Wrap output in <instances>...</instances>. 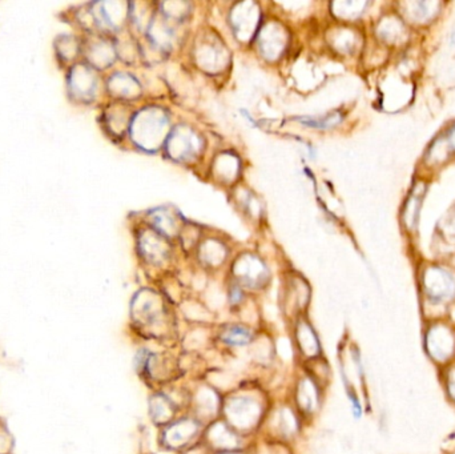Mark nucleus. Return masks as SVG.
Returning a JSON list of instances; mask_svg holds the SVG:
<instances>
[{
	"mask_svg": "<svg viewBox=\"0 0 455 454\" xmlns=\"http://www.w3.org/2000/svg\"><path fill=\"white\" fill-rule=\"evenodd\" d=\"M423 288L433 301H446L455 296V281L439 266H430L423 275Z\"/></svg>",
	"mask_w": 455,
	"mask_h": 454,
	"instance_id": "f257e3e1",
	"label": "nucleus"
},
{
	"mask_svg": "<svg viewBox=\"0 0 455 454\" xmlns=\"http://www.w3.org/2000/svg\"><path fill=\"white\" fill-rule=\"evenodd\" d=\"M426 348L431 358L449 361L455 354V334L446 325H436L426 334Z\"/></svg>",
	"mask_w": 455,
	"mask_h": 454,
	"instance_id": "f03ea898",
	"label": "nucleus"
},
{
	"mask_svg": "<svg viewBox=\"0 0 455 454\" xmlns=\"http://www.w3.org/2000/svg\"><path fill=\"white\" fill-rule=\"evenodd\" d=\"M95 87V78L88 67L79 64L69 73V88L78 98H87Z\"/></svg>",
	"mask_w": 455,
	"mask_h": 454,
	"instance_id": "7ed1b4c3",
	"label": "nucleus"
},
{
	"mask_svg": "<svg viewBox=\"0 0 455 454\" xmlns=\"http://www.w3.org/2000/svg\"><path fill=\"white\" fill-rule=\"evenodd\" d=\"M425 194V185L423 184H417L407 199L404 204V224L410 229H414L418 221L420 210H421L422 199Z\"/></svg>",
	"mask_w": 455,
	"mask_h": 454,
	"instance_id": "20e7f679",
	"label": "nucleus"
},
{
	"mask_svg": "<svg viewBox=\"0 0 455 454\" xmlns=\"http://www.w3.org/2000/svg\"><path fill=\"white\" fill-rule=\"evenodd\" d=\"M222 338L231 345H245L251 341V332L241 327H232L224 333Z\"/></svg>",
	"mask_w": 455,
	"mask_h": 454,
	"instance_id": "39448f33",
	"label": "nucleus"
},
{
	"mask_svg": "<svg viewBox=\"0 0 455 454\" xmlns=\"http://www.w3.org/2000/svg\"><path fill=\"white\" fill-rule=\"evenodd\" d=\"M449 149H452L449 147V143L446 139H438L434 144L433 147L429 149V158L433 161H437V160H442V158H447V152Z\"/></svg>",
	"mask_w": 455,
	"mask_h": 454,
	"instance_id": "423d86ee",
	"label": "nucleus"
},
{
	"mask_svg": "<svg viewBox=\"0 0 455 454\" xmlns=\"http://www.w3.org/2000/svg\"><path fill=\"white\" fill-rule=\"evenodd\" d=\"M416 11H413L416 18H420L421 20H426V19L431 18L437 11V4L434 3H414L411 4Z\"/></svg>",
	"mask_w": 455,
	"mask_h": 454,
	"instance_id": "0eeeda50",
	"label": "nucleus"
},
{
	"mask_svg": "<svg viewBox=\"0 0 455 454\" xmlns=\"http://www.w3.org/2000/svg\"><path fill=\"white\" fill-rule=\"evenodd\" d=\"M447 390L453 397V400H455V369H453L447 376Z\"/></svg>",
	"mask_w": 455,
	"mask_h": 454,
	"instance_id": "6e6552de",
	"label": "nucleus"
},
{
	"mask_svg": "<svg viewBox=\"0 0 455 454\" xmlns=\"http://www.w3.org/2000/svg\"><path fill=\"white\" fill-rule=\"evenodd\" d=\"M446 140H447V143H449V147L455 151V124L452 128H450V129H449L447 136H446Z\"/></svg>",
	"mask_w": 455,
	"mask_h": 454,
	"instance_id": "1a4fd4ad",
	"label": "nucleus"
},
{
	"mask_svg": "<svg viewBox=\"0 0 455 454\" xmlns=\"http://www.w3.org/2000/svg\"><path fill=\"white\" fill-rule=\"evenodd\" d=\"M450 226L454 228V230H455V216L454 217H453V219H452V221H450Z\"/></svg>",
	"mask_w": 455,
	"mask_h": 454,
	"instance_id": "9d476101",
	"label": "nucleus"
}]
</instances>
